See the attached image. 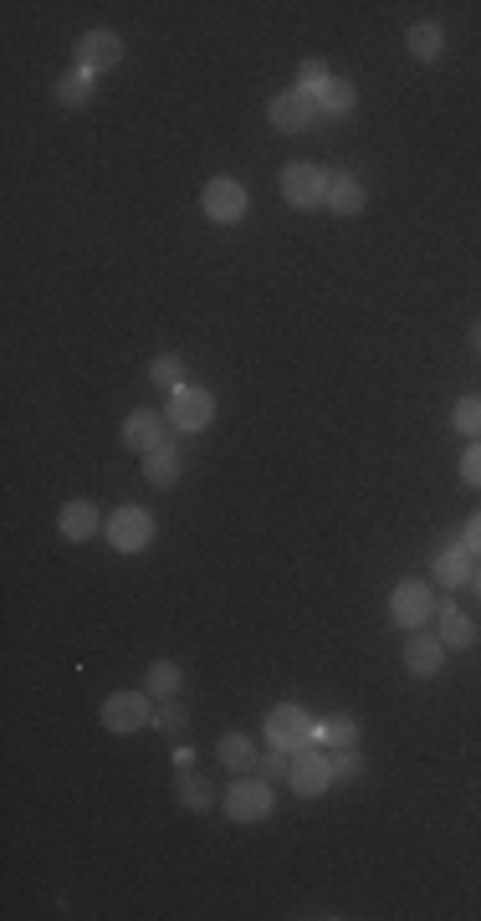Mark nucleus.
<instances>
[{
  "label": "nucleus",
  "mask_w": 481,
  "mask_h": 921,
  "mask_svg": "<svg viewBox=\"0 0 481 921\" xmlns=\"http://www.w3.org/2000/svg\"><path fill=\"white\" fill-rule=\"evenodd\" d=\"M287 784L298 788L302 799H317V793H328V788H333V763H328V753H317V748H302V753H292Z\"/></svg>",
  "instance_id": "9b49d317"
},
{
  "label": "nucleus",
  "mask_w": 481,
  "mask_h": 921,
  "mask_svg": "<svg viewBox=\"0 0 481 921\" xmlns=\"http://www.w3.org/2000/svg\"><path fill=\"white\" fill-rule=\"evenodd\" d=\"M180 461H184V456L175 451V440H165V446L144 451V482L159 486V492H165V486H175V482H180Z\"/></svg>",
  "instance_id": "6ab92c4d"
},
{
  "label": "nucleus",
  "mask_w": 481,
  "mask_h": 921,
  "mask_svg": "<svg viewBox=\"0 0 481 921\" xmlns=\"http://www.w3.org/2000/svg\"><path fill=\"white\" fill-rule=\"evenodd\" d=\"M149 722H159L149 691H118V696H108V702H103V727H108V732H118V737L144 732Z\"/></svg>",
  "instance_id": "7ed1b4c3"
},
{
  "label": "nucleus",
  "mask_w": 481,
  "mask_h": 921,
  "mask_svg": "<svg viewBox=\"0 0 481 921\" xmlns=\"http://www.w3.org/2000/svg\"><path fill=\"white\" fill-rule=\"evenodd\" d=\"M450 425H456L466 440H481V395H461L456 410H450Z\"/></svg>",
  "instance_id": "393cba45"
},
{
  "label": "nucleus",
  "mask_w": 481,
  "mask_h": 921,
  "mask_svg": "<svg viewBox=\"0 0 481 921\" xmlns=\"http://www.w3.org/2000/svg\"><path fill=\"white\" fill-rule=\"evenodd\" d=\"M184 687V670L175 666V661H154L149 666V696H159V702H175Z\"/></svg>",
  "instance_id": "5701e85b"
},
{
  "label": "nucleus",
  "mask_w": 481,
  "mask_h": 921,
  "mask_svg": "<svg viewBox=\"0 0 481 921\" xmlns=\"http://www.w3.org/2000/svg\"><path fill=\"white\" fill-rule=\"evenodd\" d=\"M317 102V118H349L353 108H359V87L344 83V77H328V83L313 93Z\"/></svg>",
  "instance_id": "f3484780"
},
{
  "label": "nucleus",
  "mask_w": 481,
  "mask_h": 921,
  "mask_svg": "<svg viewBox=\"0 0 481 921\" xmlns=\"http://www.w3.org/2000/svg\"><path fill=\"white\" fill-rule=\"evenodd\" d=\"M123 446H129V451H154V446H165V415L133 410V415L123 420Z\"/></svg>",
  "instance_id": "2eb2a0df"
},
{
  "label": "nucleus",
  "mask_w": 481,
  "mask_h": 921,
  "mask_svg": "<svg viewBox=\"0 0 481 921\" xmlns=\"http://www.w3.org/2000/svg\"><path fill=\"white\" fill-rule=\"evenodd\" d=\"M165 420L180 431V436H200V431H211V420H216V395L205 385H184L169 395V410Z\"/></svg>",
  "instance_id": "f03ea898"
},
{
  "label": "nucleus",
  "mask_w": 481,
  "mask_h": 921,
  "mask_svg": "<svg viewBox=\"0 0 481 921\" xmlns=\"http://www.w3.org/2000/svg\"><path fill=\"white\" fill-rule=\"evenodd\" d=\"M461 543H466V548H471V553H477V558H481V512H471V518H466V528H461Z\"/></svg>",
  "instance_id": "2f4dec72"
},
{
  "label": "nucleus",
  "mask_w": 481,
  "mask_h": 921,
  "mask_svg": "<svg viewBox=\"0 0 481 921\" xmlns=\"http://www.w3.org/2000/svg\"><path fill=\"white\" fill-rule=\"evenodd\" d=\"M190 763H195V748H175V768H190Z\"/></svg>",
  "instance_id": "72a5a7b5"
},
{
  "label": "nucleus",
  "mask_w": 481,
  "mask_h": 921,
  "mask_svg": "<svg viewBox=\"0 0 481 921\" xmlns=\"http://www.w3.org/2000/svg\"><path fill=\"white\" fill-rule=\"evenodd\" d=\"M266 118H272L277 134H302V129L317 123V102H313V93L292 87V93H277V98L266 102Z\"/></svg>",
  "instance_id": "1a4fd4ad"
},
{
  "label": "nucleus",
  "mask_w": 481,
  "mask_h": 921,
  "mask_svg": "<svg viewBox=\"0 0 481 921\" xmlns=\"http://www.w3.org/2000/svg\"><path fill=\"white\" fill-rule=\"evenodd\" d=\"M405 670H410L416 681H431V676H441V670H446V640L416 630V635H410V645H405Z\"/></svg>",
  "instance_id": "ddd939ff"
},
{
  "label": "nucleus",
  "mask_w": 481,
  "mask_h": 921,
  "mask_svg": "<svg viewBox=\"0 0 481 921\" xmlns=\"http://www.w3.org/2000/svg\"><path fill=\"white\" fill-rule=\"evenodd\" d=\"M118 62H123V36L118 32H83V41H77V51H72V68H83V72H113Z\"/></svg>",
  "instance_id": "9d476101"
},
{
  "label": "nucleus",
  "mask_w": 481,
  "mask_h": 921,
  "mask_svg": "<svg viewBox=\"0 0 481 921\" xmlns=\"http://www.w3.org/2000/svg\"><path fill=\"white\" fill-rule=\"evenodd\" d=\"M323 742H328V748H359V722L344 717V712L328 717L323 722Z\"/></svg>",
  "instance_id": "bb28decb"
},
{
  "label": "nucleus",
  "mask_w": 481,
  "mask_h": 921,
  "mask_svg": "<svg viewBox=\"0 0 481 921\" xmlns=\"http://www.w3.org/2000/svg\"><path fill=\"white\" fill-rule=\"evenodd\" d=\"M103 533H108L113 553H144L154 543V518L144 507H113V518L103 522Z\"/></svg>",
  "instance_id": "6e6552de"
},
{
  "label": "nucleus",
  "mask_w": 481,
  "mask_h": 921,
  "mask_svg": "<svg viewBox=\"0 0 481 921\" xmlns=\"http://www.w3.org/2000/svg\"><path fill=\"white\" fill-rule=\"evenodd\" d=\"M266 748H277V753H302V748H317V722L302 712L298 702H282L266 712Z\"/></svg>",
  "instance_id": "f257e3e1"
},
{
  "label": "nucleus",
  "mask_w": 481,
  "mask_h": 921,
  "mask_svg": "<svg viewBox=\"0 0 481 921\" xmlns=\"http://www.w3.org/2000/svg\"><path fill=\"white\" fill-rule=\"evenodd\" d=\"M159 727H165V732H180V727H184V706H165V712H159Z\"/></svg>",
  "instance_id": "473e14b6"
},
{
  "label": "nucleus",
  "mask_w": 481,
  "mask_h": 921,
  "mask_svg": "<svg viewBox=\"0 0 481 921\" xmlns=\"http://www.w3.org/2000/svg\"><path fill=\"white\" fill-rule=\"evenodd\" d=\"M328 77H333V72H328L323 57H302V62H298V87H302V93H317Z\"/></svg>",
  "instance_id": "cd10ccee"
},
{
  "label": "nucleus",
  "mask_w": 481,
  "mask_h": 921,
  "mask_svg": "<svg viewBox=\"0 0 481 921\" xmlns=\"http://www.w3.org/2000/svg\"><path fill=\"white\" fill-rule=\"evenodd\" d=\"M287 768H292V753H277V748H272L266 758H256V778H266V784H272V778H282Z\"/></svg>",
  "instance_id": "c756f323"
},
{
  "label": "nucleus",
  "mask_w": 481,
  "mask_h": 921,
  "mask_svg": "<svg viewBox=\"0 0 481 921\" xmlns=\"http://www.w3.org/2000/svg\"><path fill=\"white\" fill-rule=\"evenodd\" d=\"M405 51H410L416 62H425V68H431V62H441V57H446V32H441L435 21H416V26L405 32Z\"/></svg>",
  "instance_id": "a211bd4d"
},
{
  "label": "nucleus",
  "mask_w": 481,
  "mask_h": 921,
  "mask_svg": "<svg viewBox=\"0 0 481 921\" xmlns=\"http://www.w3.org/2000/svg\"><path fill=\"white\" fill-rule=\"evenodd\" d=\"M364 201H369V190H364V180L353 174V169H333V180H328V210L333 216H364Z\"/></svg>",
  "instance_id": "4468645a"
},
{
  "label": "nucleus",
  "mask_w": 481,
  "mask_h": 921,
  "mask_svg": "<svg viewBox=\"0 0 481 921\" xmlns=\"http://www.w3.org/2000/svg\"><path fill=\"white\" fill-rule=\"evenodd\" d=\"M149 379L159 389H169V395H175V389H184V359H180V353H159V359L149 364Z\"/></svg>",
  "instance_id": "a878e982"
},
{
  "label": "nucleus",
  "mask_w": 481,
  "mask_h": 921,
  "mask_svg": "<svg viewBox=\"0 0 481 921\" xmlns=\"http://www.w3.org/2000/svg\"><path fill=\"white\" fill-rule=\"evenodd\" d=\"M389 620L399 630H420V625L435 620V589L420 584V579H399L395 594H389Z\"/></svg>",
  "instance_id": "20e7f679"
},
{
  "label": "nucleus",
  "mask_w": 481,
  "mask_h": 921,
  "mask_svg": "<svg viewBox=\"0 0 481 921\" xmlns=\"http://www.w3.org/2000/svg\"><path fill=\"white\" fill-rule=\"evenodd\" d=\"M328 763H333V778H359L364 773V753L359 748H333Z\"/></svg>",
  "instance_id": "c85d7f7f"
},
{
  "label": "nucleus",
  "mask_w": 481,
  "mask_h": 921,
  "mask_svg": "<svg viewBox=\"0 0 481 921\" xmlns=\"http://www.w3.org/2000/svg\"><path fill=\"white\" fill-rule=\"evenodd\" d=\"M328 180H333V169H317V165H308V159L287 165L282 169L287 205H298V210H317V205H328Z\"/></svg>",
  "instance_id": "423d86ee"
},
{
  "label": "nucleus",
  "mask_w": 481,
  "mask_h": 921,
  "mask_svg": "<svg viewBox=\"0 0 481 921\" xmlns=\"http://www.w3.org/2000/svg\"><path fill=\"white\" fill-rule=\"evenodd\" d=\"M51 93H57V102H62V108H87V102H93V72H83V68L62 72Z\"/></svg>",
  "instance_id": "412c9836"
},
{
  "label": "nucleus",
  "mask_w": 481,
  "mask_h": 921,
  "mask_svg": "<svg viewBox=\"0 0 481 921\" xmlns=\"http://www.w3.org/2000/svg\"><path fill=\"white\" fill-rule=\"evenodd\" d=\"M246 205H251L246 184L231 180V174H216V180L205 184V195H200V210L216 220V226H241V220H246Z\"/></svg>",
  "instance_id": "39448f33"
},
{
  "label": "nucleus",
  "mask_w": 481,
  "mask_h": 921,
  "mask_svg": "<svg viewBox=\"0 0 481 921\" xmlns=\"http://www.w3.org/2000/svg\"><path fill=\"white\" fill-rule=\"evenodd\" d=\"M477 349H481V328H477Z\"/></svg>",
  "instance_id": "c9c22d12"
},
{
  "label": "nucleus",
  "mask_w": 481,
  "mask_h": 921,
  "mask_svg": "<svg viewBox=\"0 0 481 921\" xmlns=\"http://www.w3.org/2000/svg\"><path fill=\"white\" fill-rule=\"evenodd\" d=\"M220 804L231 814L236 824H262L272 814V784L266 778H236L226 793H220Z\"/></svg>",
  "instance_id": "0eeeda50"
},
{
  "label": "nucleus",
  "mask_w": 481,
  "mask_h": 921,
  "mask_svg": "<svg viewBox=\"0 0 481 921\" xmlns=\"http://www.w3.org/2000/svg\"><path fill=\"white\" fill-rule=\"evenodd\" d=\"M471 579H477V553L466 548L461 537L441 543V553H435V584H441V589H466Z\"/></svg>",
  "instance_id": "f8f14e48"
},
{
  "label": "nucleus",
  "mask_w": 481,
  "mask_h": 921,
  "mask_svg": "<svg viewBox=\"0 0 481 921\" xmlns=\"http://www.w3.org/2000/svg\"><path fill=\"white\" fill-rule=\"evenodd\" d=\"M216 753H220V763H226L231 773H251V768H256V748H251L246 732H226L216 742Z\"/></svg>",
  "instance_id": "4be33fe9"
},
{
  "label": "nucleus",
  "mask_w": 481,
  "mask_h": 921,
  "mask_svg": "<svg viewBox=\"0 0 481 921\" xmlns=\"http://www.w3.org/2000/svg\"><path fill=\"white\" fill-rule=\"evenodd\" d=\"M471 589H477V594H481V569H477V579H471Z\"/></svg>",
  "instance_id": "f704fd0d"
},
{
  "label": "nucleus",
  "mask_w": 481,
  "mask_h": 921,
  "mask_svg": "<svg viewBox=\"0 0 481 921\" xmlns=\"http://www.w3.org/2000/svg\"><path fill=\"white\" fill-rule=\"evenodd\" d=\"M98 528H103L98 507L83 502V497H77V502H67L62 512H57V533H62L67 543H87V537L98 533Z\"/></svg>",
  "instance_id": "dca6fc26"
},
{
  "label": "nucleus",
  "mask_w": 481,
  "mask_h": 921,
  "mask_svg": "<svg viewBox=\"0 0 481 921\" xmlns=\"http://www.w3.org/2000/svg\"><path fill=\"white\" fill-rule=\"evenodd\" d=\"M435 635L446 640V651H471V645H477V625L466 620L456 604H441V630H435Z\"/></svg>",
  "instance_id": "aec40b11"
},
{
  "label": "nucleus",
  "mask_w": 481,
  "mask_h": 921,
  "mask_svg": "<svg viewBox=\"0 0 481 921\" xmlns=\"http://www.w3.org/2000/svg\"><path fill=\"white\" fill-rule=\"evenodd\" d=\"M461 482H466V486H477V492H481V440H471V446H466V456H461Z\"/></svg>",
  "instance_id": "7c9ffc66"
},
{
  "label": "nucleus",
  "mask_w": 481,
  "mask_h": 921,
  "mask_svg": "<svg viewBox=\"0 0 481 921\" xmlns=\"http://www.w3.org/2000/svg\"><path fill=\"white\" fill-rule=\"evenodd\" d=\"M175 788H180V804H184V809H195V814H205V809L216 804V793H211V784H205L200 773H190V768L180 773V784H175Z\"/></svg>",
  "instance_id": "b1692460"
}]
</instances>
